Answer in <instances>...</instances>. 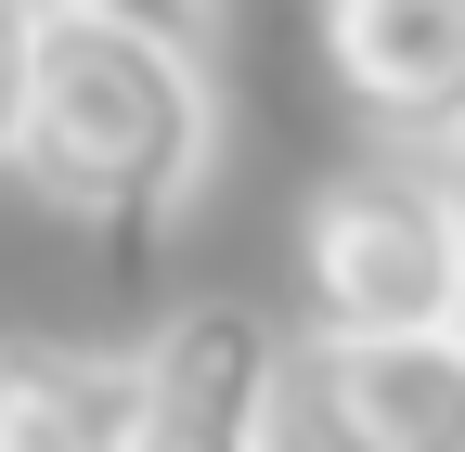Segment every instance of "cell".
I'll return each instance as SVG.
<instances>
[{
    "label": "cell",
    "instance_id": "cell-2",
    "mask_svg": "<svg viewBox=\"0 0 465 452\" xmlns=\"http://www.w3.org/2000/svg\"><path fill=\"white\" fill-rule=\"evenodd\" d=\"M298 298L323 336H465V233L440 168H336L298 220Z\"/></svg>",
    "mask_w": 465,
    "mask_h": 452
},
{
    "label": "cell",
    "instance_id": "cell-3",
    "mask_svg": "<svg viewBox=\"0 0 465 452\" xmlns=\"http://www.w3.org/2000/svg\"><path fill=\"white\" fill-rule=\"evenodd\" d=\"M143 452H284L298 439V349L232 310V298H194L143 336Z\"/></svg>",
    "mask_w": 465,
    "mask_h": 452
},
{
    "label": "cell",
    "instance_id": "cell-6",
    "mask_svg": "<svg viewBox=\"0 0 465 452\" xmlns=\"http://www.w3.org/2000/svg\"><path fill=\"white\" fill-rule=\"evenodd\" d=\"M0 452H143V362L0 336Z\"/></svg>",
    "mask_w": 465,
    "mask_h": 452
},
{
    "label": "cell",
    "instance_id": "cell-4",
    "mask_svg": "<svg viewBox=\"0 0 465 452\" xmlns=\"http://www.w3.org/2000/svg\"><path fill=\"white\" fill-rule=\"evenodd\" d=\"M311 452H465V336H298Z\"/></svg>",
    "mask_w": 465,
    "mask_h": 452
},
{
    "label": "cell",
    "instance_id": "cell-5",
    "mask_svg": "<svg viewBox=\"0 0 465 452\" xmlns=\"http://www.w3.org/2000/svg\"><path fill=\"white\" fill-rule=\"evenodd\" d=\"M323 65L375 130L465 142V0H323Z\"/></svg>",
    "mask_w": 465,
    "mask_h": 452
},
{
    "label": "cell",
    "instance_id": "cell-9",
    "mask_svg": "<svg viewBox=\"0 0 465 452\" xmlns=\"http://www.w3.org/2000/svg\"><path fill=\"white\" fill-rule=\"evenodd\" d=\"M440 182H452V233H465V142H452V155H440Z\"/></svg>",
    "mask_w": 465,
    "mask_h": 452
},
{
    "label": "cell",
    "instance_id": "cell-7",
    "mask_svg": "<svg viewBox=\"0 0 465 452\" xmlns=\"http://www.w3.org/2000/svg\"><path fill=\"white\" fill-rule=\"evenodd\" d=\"M39 26L52 0H0V168L26 155V117H39Z\"/></svg>",
    "mask_w": 465,
    "mask_h": 452
},
{
    "label": "cell",
    "instance_id": "cell-1",
    "mask_svg": "<svg viewBox=\"0 0 465 452\" xmlns=\"http://www.w3.org/2000/svg\"><path fill=\"white\" fill-rule=\"evenodd\" d=\"M220 155V91L194 39H155L130 14H78L52 0L39 26V117H26V194L91 220V233H143L168 220Z\"/></svg>",
    "mask_w": 465,
    "mask_h": 452
},
{
    "label": "cell",
    "instance_id": "cell-8",
    "mask_svg": "<svg viewBox=\"0 0 465 452\" xmlns=\"http://www.w3.org/2000/svg\"><path fill=\"white\" fill-rule=\"evenodd\" d=\"M78 14H130V26H155V39H194V52H207V14H220V0H78Z\"/></svg>",
    "mask_w": 465,
    "mask_h": 452
}]
</instances>
